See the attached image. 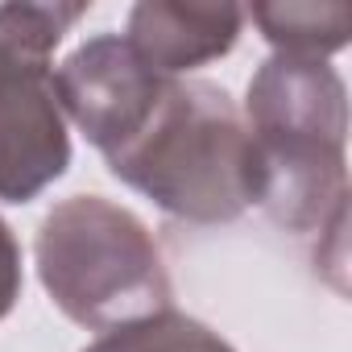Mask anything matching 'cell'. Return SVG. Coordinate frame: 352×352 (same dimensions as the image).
<instances>
[{
    "label": "cell",
    "mask_w": 352,
    "mask_h": 352,
    "mask_svg": "<svg viewBox=\"0 0 352 352\" xmlns=\"http://www.w3.org/2000/svg\"><path fill=\"white\" fill-rule=\"evenodd\" d=\"M245 129L257 208L286 232H327L348 216V91L336 67L274 54L249 79Z\"/></svg>",
    "instance_id": "1"
},
{
    "label": "cell",
    "mask_w": 352,
    "mask_h": 352,
    "mask_svg": "<svg viewBox=\"0 0 352 352\" xmlns=\"http://www.w3.org/2000/svg\"><path fill=\"white\" fill-rule=\"evenodd\" d=\"M108 170L187 224H228L257 204V157L224 87L170 79L141 133L108 153Z\"/></svg>",
    "instance_id": "2"
},
{
    "label": "cell",
    "mask_w": 352,
    "mask_h": 352,
    "mask_svg": "<svg viewBox=\"0 0 352 352\" xmlns=\"http://www.w3.org/2000/svg\"><path fill=\"white\" fill-rule=\"evenodd\" d=\"M50 302L79 327L112 331L170 311V274L149 228L104 195L54 204L34 241Z\"/></svg>",
    "instance_id": "3"
},
{
    "label": "cell",
    "mask_w": 352,
    "mask_h": 352,
    "mask_svg": "<svg viewBox=\"0 0 352 352\" xmlns=\"http://www.w3.org/2000/svg\"><path fill=\"white\" fill-rule=\"evenodd\" d=\"M166 83H170V75H157L124 42V34H100V38L83 42L54 71V91H58L63 116L104 157L141 133V124L157 108Z\"/></svg>",
    "instance_id": "4"
},
{
    "label": "cell",
    "mask_w": 352,
    "mask_h": 352,
    "mask_svg": "<svg viewBox=\"0 0 352 352\" xmlns=\"http://www.w3.org/2000/svg\"><path fill=\"white\" fill-rule=\"evenodd\" d=\"M67 166L71 137L50 63L0 71V199H38Z\"/></svg>",
    "instance_id": "5"
},
{
    "label": "cell",
    "mask_w": 352,
    "mask_h": 352,
    "mask_svg": "<svg viewBox=\"0 0 352 352\" xmlns=\"http://www.w3.org/2000/svg\"><path fill=\"white\" fill-rule=\"evenodd\" d=\"M241 5H187V0H141L129 13L124 42L157 71L179 79L191 67H204L228 54L241 38Z\"/></svg>",
    "instance_id": "6"
},
{
    "label": "cell",
    "mask_w": 352,
    "mask_h": 352,
    "mask_svg": "<svg viewBox=\"0 0 352 352\" xmlns=\"http://www.w3.org/2000/svg\"><path fill=\"white\" fill-rule=\"evenodd\" d=\"M245 17L261 30V38L286 58L327 63L352 34V5L323 0V5H253Z\"/></svg>",
    "instance_id": "7"
},
{
    "label": "cell",
    "mask_w": 352,
    "mask_h": 352,
    "mask_svg": "<svg viewBox=\"0 0 352 352\" xmlns=\"http://www.w3.org/2000/svg\"><path fill=\"white\" fill-rule=\"evenodd\" d=\"M87 5H0V71L50 63Z\"/></svg>",
    "instance_id": "8"
},
{
    "label": "cell",
    "mask_w": 352,
    "mask_h": 352,
    "mask_svg": "<svg viewBox=\"0 0 352 352\" xmlns=\"http://www.w3.org/2000/svg\"><path fill=\"white\" fill-rule=\"evenodd\" d=\"M83 352H232V344L220 340L208 323L179 315L170 307V311H157L149 319L104 331Z\"/></svg>",
    "instance_id": "9"
},
{
    "label": "cell",
    "mask_w": 352,
    "mask_h": 352,
    "mask_svg": "<svg viewBox=\"0 0 352 352\" xmlns=\"http://www.w3.org/2000/svg\"><path fill=\"white\" fill-rule=\"evenodd\" d=\"M21 298V249L13 241V228L0 220V319Z\"/></svg>",
    "instance_id": "10"
}]
</instances>
